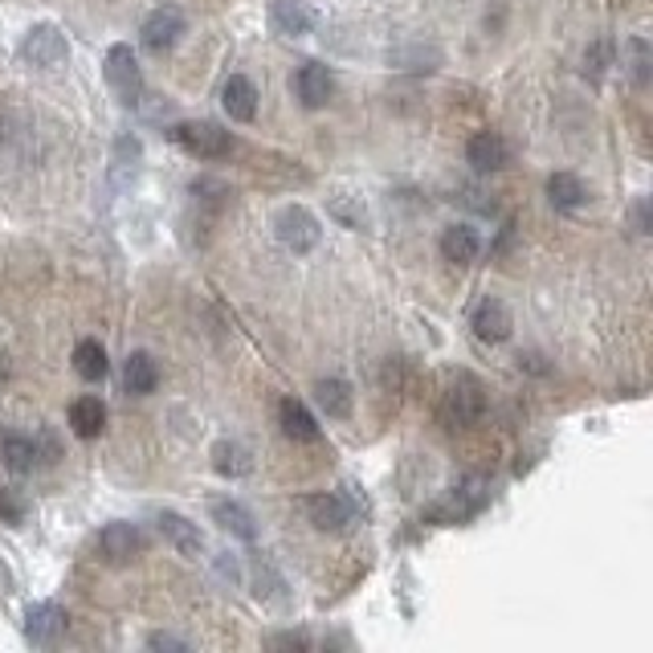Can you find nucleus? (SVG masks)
Here are the masks:
<instances>
[{"mask_svg":"<svg viewBox=\"0 0 653 653\" xmlns=\"http://www.w3.org/2000/svg\"><path fill=\"white\" fill-rule=\"evenodd\" d=\"M74 372H78L83 380H90V385L111 372V364H106V348H102L99 339H83V343L74 348Z\"/></svg>","mask_w":653,"mask_h":653,"instance_id":"4be33fe9","label":"nucleus"},{"mask_svg":"<svg viewBox=\"0 0 653 653\" xmlns=\"http://www.w3.org/2000/svg\"><path fill=\"white\" fill-rule=\"evenodd\" d=\"M441 413H445V420L450 425H474V420H482L486 413V392L482 385L474 380V376H457L453 380V388L445 392V404H441Z\"/></svg>","mask_w":653,"mask_h":653,"instance_id":"7ed1b4c3","label":"nucleus"},{"mask_svg":"<svg viewBox=\"0 0 653 653\" xmlns=\"http://www.w3.org/2000/svg\"><path fill=\"white\" fill-rule=\"evenodd\" d=\"M511 331H515V318L506 311V302L499 299L478 302V311H474V336L482 339V343H503V339H511Z\"/></svg>","mask_w":653,"mask_h":653,"instance_id":"f8f14e48","label":"nucleus"},{"mask_svg":"<svg viewBox=\"0 0 653 653\" xmlns=\"http://www.w3.org/2000/svg\"><path fill=\"white\" fill-rule=\"evenodd\" d=\"M486 503H490V482H486V478H466L462 486H453L441 503L429 506V511H425V519L441 523V527H453V523L474 519Z\"/></svg>","mask_w":653,"mask_h":653,"instance_id":"f257e3e1","label":"nucleus"},{"mask_svg":"<svg viewBox=\"0 0 653 653\" xmlns=\"http://www.w3.org/2000/svg\"><path fill=\"white\" fill-rule=\"evenodd\" d=\"M99 543H102V552H106V560H115V564H127V560L148 552V536H143L135 523H106Z\"/></svg>","mask_w":653,"mask_h":653,"instance_id":"6e6552de","label":"nucleus"},{"mask_svg":"<svg viewBox=\"0 0 653 653\" xmlns=\"http://www.w3.org/2000/svg\"><path fill=\"white\" fill-rule=\"evenodd\" d=\"M213 466H217V474H225V478H246L253 469V457L246 445H237V441H217L213 445Z\"/></svg>","mask_w":653,"mask_h":653,"instance_id":"b1692460","label":"nucleus"},{"mask_svg":"<svg viewBox=\"0 0 653 653\" xmlns=\"http://www.w3.org/2000/svg\"><path fill=\"white\" fill-rule=\"evenodd\" d=\"M221 106L234 123H250L258 115V86L246 78V74H234L229 83L221 86Z\"/></svg>","mask_w":653,"mask_h":653,"instance_id":"4468645a","label":"nucleus"},{"mask_svg":"<svg viewBox=\"0 0 653 653\" xmlns=\"http://www.w3.org/2000/svg\"><path fill=\"white\" fill-rule=\"evenodd\" d=\"M70 429L83 437V441H95L106 429V404L99 397H78V401L70 404Z\"/></svg>","mask_w":653,"mask_h":653,"instance_id":"dca6fc26","label":"nucleus"},{"mask_svg":"<svg viewBox=\"0 0 653 653\" xmlns=\"http://www.w3.org/2000/svg\"><path fill=\"white\" fill-rule=\"evenodd\" d=\"M274 25L282 34H311L315 29V9L302 0H278L274 4Z\"/></svg>","mask_w":653,"mask_h":653,"instance_id":"aec40b11","label":"nucleus"},{"mask_svg":"<svg viewBox=\"0 0 653 653\" xmlns=\"http://www.w3.org/2000/svg\"><path fill=\"white\" fill-rule=\"evenodd\" d=\"M0 457H4V466L13 469V474H29V469H34V462H37L34 437L4 434V437H0Z\"/></svg>","mask_w":653,"mask_h":653,"instance_id":"5701e85b","label":"nucleus"},{"mask_svg":"<svg viewBox=\"0 0 653 653\" xmlns=\"http://www.w3.org/2000/svg\"><path fill=\"white\" fill-rule=\"evenodd\" d=\"M278 417H282V434L290 441H318V420L306 413V404L294 401V397H286L282 409H278Z\"/></svg>","mask_w":653,"mask_h":653,"instance_id":"6ab92c4d","label":"nucleus"},{"mask_svg":"<svg viewBox=\"0 0 653 653\" xmlns=\"http://www.w3.org/2000/svg\"><path fill=\"white\" fill-rule=\"evenodd\" d=\"M629 53H633V83H637V86H645V78H650V74H645V66H650V62H645V53H650V46H645V41L637 37V41H629Z\"/></svg>","mask_w":653,"mask_h":653,"instance_id":"cd10ccee","label":"nucleus"},{"mask_svg":"<svg viewBox=\"0 0 653 653\" xmlns=\"http://www.w3.org/2000/svg\"><path fill=\"white\" fill-rule=\"evenodd\" d=\"M441 253H445V262H453V266H469L482 253V237L474 234L469 225H450L441 234Z\"/></svg>","mask_w":653,"mask_h":653,"instance_id":"2eb2a0df","label":"nucleus"},{"mask_svg":"<svg viewBox=\"0 0 653 653\" xmlns=\"http://www.w3.org/2000/svg\"><path fill=\"white\" fill-rule=\"evenodd\" d=\"M548 197H552L555 209H580L588 201V188L580 176H572V172H555L552 180H548Z\"/></svg>","mask_w":653,"mask_h":653,"instance_id":"393cba45","label":"nucleus"},{"mask_svg":"<svg viewBox=\"0 0 653 653\" xmlns=\"http://www.w3.org/2000/svg\"><path fill=\"white\" fill-rule=\"evenodd\" d=\"M0 519L21 527L25 523V499H21L17 490H0Z\"/></svg>","mask_w":653,"mask_h":653,"instance_id":"bb28decb","label":"nucleus"},{"mask_svg":"<svg viewBox=\"0 0 653 653\" xmlns=\"http://www.w3.org/2000/svg\"><path fill=\"white\" fill-rule=\"evenodd\" d=\"M306 511H311V523L318 531H343L352 523V506L343 503L339 494H318V499H311Z\"/></svg>","mask_w":653,"mask_h":653,"instance_id":"a211bd4d","label":"nucleus"},{"mask_svg":"<svg viewBox=\"0 0 653 653\" xmlns=\"http://www.w3.org/2000/svg\"><path fill=\"white\" fill-rule=\"evenodd\" d=\"M148 645L151 650H188V641H180V637H172V633H151Z\"/></svg>","mask_w":653,"mask_h":653,"instance_id":"c85d7f7f","label":"nucleus"},{"mask_svg":"<svg viewBox=\"0 0 653 653\" xmlns=\"http://www.w3.org/2000/svg\"><path fill=\"white\" fill-rule=\"evenodd\" d=\"M274 229H278V241H282L286 250H294V253L315 250L318 237H323L318 221L311 217L302 204H286L282 213H278V221H274Z\"/></svg>","mask_w":653,"mask_h":653,"instance_id":"20e7f679","label":"nucleus"},{"mask_svg":"<svg viewBox=\"0 0 653 653\" xmlns=\"http://www.w3.org/2000/svg\"><path fill=\"white\" fill-rule=\"evenodd\" d=\"M172 139L188 151V155H197V160H221V155H229L234 151V135L221 131L217 123H180Z\"/></svg>","mask_w":653,"mask_h":653,"instance_id":"f03ea898","label":"nucleus"},{"mask_svg":"<svg viewBox=\"0 0 653 653\" xmlns=\"http://www.w3.org/2000/svg\"><path fill=\"white\" fill-rule=\"evenodd\" d=\"M294 95L302 99V106H327L331 95H336V74L323 66V62H306V66L294 74Z\"/></svg>","mask_w":653,"mask_h":653,"instance_id":"1a4fd4ad","label":"nucleus"},{"mask_svg":"<svg viewBox=\"0 0 653 653\" xmlns=\"http://www.w3.org/2000/svg\"><path fill=\"white\" fill-rule=\"evenodd\" d=\"M106 83L115 86V95L123 102H139V95H143V74H139V62H135L131 46H111V50H106Z\"/></svg>","mask_w":653,"mask_h":653,"instance_id":"423d86ee","label":"nucleus"},{"mask_svg":"<svg viewBox=\"0 0 653 653\" xmlns=\"http://www.w3.org/2000/svg\"><path fill=\"white\" fill-rule=\"evenodd\" d=\"M213 519L229 531V536H237V539H253L258 536V527H253V515L246 511L241 503H234V499H217L213 503Z\"/></svg>","mask_w":653,"mask_h":653,"instance_id":"412c9836","label":"nucleus"},{"mask_svg":"<svg viewBox=\"0 0 653 653\" xmlns=\"http://www.w3.org/2000/svg\"><path fill=\"white\" fill-rule=\"evenodd\" d=\"M315 397L327 417H336V420L352 417V388L343 385V380H318Z\"/></svg>","mask_w":653,"mask_h":653,"instance_id":"a878e982","label":"nucleus"},{"mask_svg":"<svg viewBox=\"0 0 653 653\" xmlns=\"http://www.w3.org/2000/svg\"><path fill=\"white\" fill-rule=\"evenodd\" d=\"M466 160L478 172H503L506 164H511V143H506L499 131H478L469 139Z\"/></svg>","mask_w":653,"mask_h":653,"instance_id":"9b49d317","label":"nucleus"},{"mask_svg":"<svg viewBox=\"0 0 653 653\" xmlns=\"http://www.w3.org/2000/svg\"><path fill=\"white\" fill-rule=\"evenodd\" d=\"M185 29H188V21H185V13L176 9V4H164V9H155L148 21H143V50L148 53H168L180 37H185Z\"/></svg>","mask_w":653,"mask_h":653,"instance_id":"39448f33","label":"nucleus"},{"mask_svg":"<svg viewBox=\"0 0 653 653\" xmlns=\"http://www.w3.org/2000/svg\"><path fill=\"white\" fill-rule=\"evenodd\" d=\"M155 385H160L155 360H151L148 352L127 355V364H123V388H127L131 397H148V392H155Z\"/></svg>","mask_w":653,"mask_h":653,"instance_id":"f3484780","label":"nucleus"},{"mask_svg":"<svg viewBox=\"0 0 653 653\" xmlns=\"http://www.w3.org/2000/svg\"><path fill=\"white\" fill-rule=\"evenodd\" d=\"M62 633H66V613H62L58 604L41 601L25 613V637H29L34 645H53Z\"/></svg>","mask_w":653,"mask_h":653,"instance_id":"ddd939ff","label":"nucleus"},{"mask_svg":"<svg viewBox=\"0 0 653 653\" xmlns=\"http://www.w3.org/2000/svg\"><path fill=\"white\" fill-rule=\"evenodd\" d=\"M274 645H294V650H306V637H299V633H286V637H278Z\"/></svg>","mask_w":653,"mask_h":653,"instance_id":"c756f323","label":"nucleus"},{"mask_svg":"<svg viewBox=\"0 0 653 653\" xmlns=\"http://www.w3.org/2000/svg\"><path fill=\"white\" fill-rule=\"evenodd\" d=\"M66 37L58 34L53 25H37L29 29V37L21 41V58L29 62V66H41V70H53L66 62Z\"/></svg>","mask_w":653,"mask_h":653,"instance_id":"0eeeda50","label":"nucleus"},{"mask_svg":"<svg viewBox=\"0 0 653 653\" xmlns=\"http://www.w3.org/2000/svg\"><path fill=\"white\" fill-rule=\"evenodd\" d=\"M155 527H160V536L168 539L180 555H201L204 552L201 527H197L192 519H185V515H176V511H160V515H155Z\"/></svg>","mask_w":653,"mask_h":653,"instance_id":"9d476101","label":"nucleus"}]
</instances>
